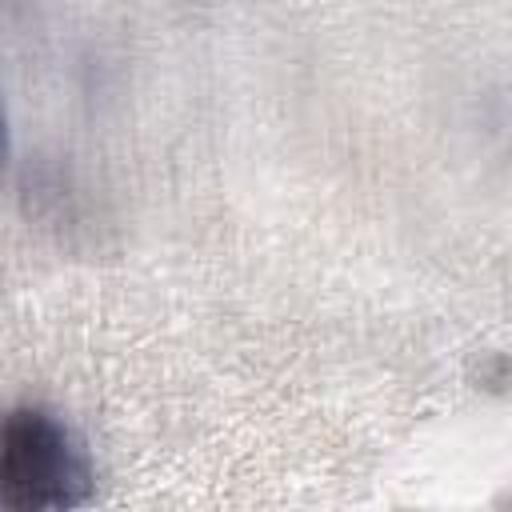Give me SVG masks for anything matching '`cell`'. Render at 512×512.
Wrapping results in <instances>:
<instances>
[{"mask_svg":"<svg viewBox=\"0 0 512 512\" xmlns=\"http://www.w3.org/2000/svg\"><path fill=\"white\" fill-rule=\"evenodd\" d=\"M92 496V460L48 408L0 412V512H64Z\"/></svg>","mask_w":512,"mask_h":512,"instance_id":"obj_1","label":"cell"},{"mask_svg":"<svg viewBox=\"0 0 512 512\" xmlns=\"http://www.w3.org/2000/svg\"><path fill=\"white\" fill-rule=\"evenodd\" d=\"M0 148H4V116H0Z\"/></svg>","mask_w":512,"mask_h":512,"instance_id":"obj_2","label":"cell"}]
</instances>
